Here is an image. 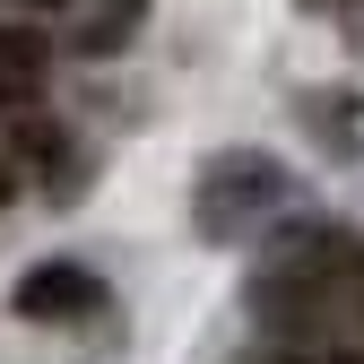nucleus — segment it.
Returning a JSON list of instances; mask_svg holds the SVG:
<instances>
[{"instance_id":"1","label":"nucleus","mask_w":364,"mask_h":364,"mask_svg":"<svg viewBox=\"0 0 364 364\" xmlns=\"http://www.w3.org/2000/svg\"><path fill=\"white\" fill-rule=\"evenodd\" d=\"M364 295V260L355 243L338 235V225H295V235L269 252L260 269V287H252V312H260V330L278 338V347H338V312Z\"/></svg>"},{"instance_id":"2","label":"nucleus","mask_w":364,"mask_h":364,"mask_svg":"<svg viewBox=\"0 0 364 364\" xmlns=\"http://www.w3.org/2000/svg\"><path fill=\"white\" fill-rule=\"evenodd\" d=\"M295 191H287V173L269 165V156H225V165H208V182H200V225L217 243H235V235H252V225H269Z\"/></svg>"},{"instance_id":"3","label":"nucleus","mask_w":364,"mask_h":364,"mask_svg":"<svg viewBox=\"0 0 364 364\" xmlns=\"http://www.w3.org/2000/svg\"><path fill=\"white\" fill-rule=\"evenodd\" d=\"M18 312H26V321H96V312H105V287L87 278L78 260H43V269L18 278Z\"/></svg>"},{"instance_id":"4","label":"nucleus","mask_w":364,"mask_h":364,"mask_svg":"<svg viewBox=\"0 0 364 364\" xmlns=\"http://www.w3.org/2000/svg\"><path fill=\"white\" fill-rule=\"evenodd\" d=\"M26 96H43V35L0 18V105H26Z\"/></svg>"},{"instance_id":"5","label":"nucleus","mask_w":364,"mask_h":364,"mask_svg":"<svg viewBox=\"0 0 364 364\" xmlns=\"http://www.w3.org/2000/svg\"><path fill=\"white\" fill-rule=\"evenodd\" d=\"M278 364H364V355H355V347H287Z\"/></svg>"},{"instance_id":"6","label":"nucleus","mask_w":364,"mask_h":364,"mask_svg":"<svg viewBox=\"0 0 364 364\" xmlns=\"http://www.w3.org/2000/svg\"><path fill=\"white\" fill-rule=\"evenodd\" d=\"M304 9H321V18H355L364 0H304Z\"/></svg>"},{"instance_id":"7","label":"nucleus","mask_w":364,"mask_h":364,"mask_svg":"<svg viewBox=\"0 0 364 364\" xmlns=\"http://www.w3.org/2000/svg\"><path fill=\"white\" fill-rule=\"evenodd\" d=\"M18 9H61V0H18Z\"/></svg>"},{"instance_id":"8","label":"nucleus","mask_w":364,"mask_h":364,"mask_svg":"<svg viewBox=\"0 0 364 364\" xmlns=\"http://www.w3.org/2000/svg\"><path fill=\"white\" fill-rule=\"evenodd\" d=\"M0 200H9V165H0Z\"/></svg>"}]
</instances>
